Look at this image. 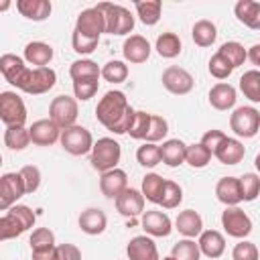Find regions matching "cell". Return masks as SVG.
<instances>
[{
	"label": "cell",
	"mask_w": 260,
	"mask_h": 260,
	"mask_svg": "<svg viewBox=\"0 0 260 260\" xmlns=\"http://www.w3.org/2000/svg\"><path fill=\"white\" fill-rule=\"evenodd\" d=\"M225 138V134L221 132V130H207L203 136H201V144L203 146H207L209 150H211V154H213V150L219 146V142Z\"/></svg>",
	"instance_id": "cell-55"
},
{
	"label": "cell",
	"mask_w": 260,
	"mask_h": 260,
	"mask_svg": "<svg viewBox=\"0 0 260 260\" xmlns=\"http://www.w3.org/2000/svg\"><path fill=\"white\" fill-rule=\"evenodd\" d=\"M126 254L128 260H160L150 236H134L126 246Z\"/></svg>",
	"instance_id": "cell-17"
},
{
	"label": "cell",
	"mask_w": 260,
	"mask_h": 260,
	"mask_svg": "<svg viewBox=\"0 0 260 260\" xmlns=\"http://www.w3.org/2000/svg\"><path fill=\"white\" fill-rule=\"evenodd\" d=\"M16 10L28 18V20H35V22H41V20H47L51 16V2L49 0H18L16 2Z\"/></svg>",
	"instance_id": "cell-24"
},
{
	"label": "cell",
	"mask_w": 260,
	"mask_h": 260,
	"mask_svg": "<svg viewBox=\"0 0 260 260\" xmlns=\"http://www.w3.org/2000/svg\"><path fill=\"white\" fill-rule=\"evenodd\" d=\"M181 201H183V189H181V185L175 183V181H169V179H167L165 189H162L160 205H162L165 209H175V207H179Z\"/></svg>",
	"instance_id": "cell-44"
},
{
	"label": "cell",
	"mask_w": 260,
	"mask_h": 260,
	"mask_svg": "<svg viewBox=\"0 0 260 260\" xmlns=\"http://www.w3.org/2000/svg\"><path fill=\"white\" fill-rule=\"evenodd\" d=\"M240 185H242V199L244 201H254L260 195V175L244 173L240 177Z\"/></svg>",
	"instance_id": "cell-45"
},
{
	"label": "cell",
	"mask_w": 260,
	"mask_h": 260,
	"mask_svg": "<svg viewBox=\"0 0 260 260\" xmlns=\"http://www.w3.org/2000/svg\"><path fill=\"white\" fill-rule=\"evenodd\" d=\"M20 234H24V228L18 223L16 217H12L8 211L0 217V240L6 242V240H12V238H18Z\"/></svg>",
	"instance_id": "cell-46"
},
{
	"label": "cell",
	"mask_w": 260,
	"mask_h": 260,
	"mask_svg": "<svg viewBox=\"0 0 260 260\" xmlns=\"http://www.w3.org/2000/svg\"><path fill=\"white\" fill-rule=\"evenodd\" d=\"M221 228H223V232L228 236L238 238V240H244L252 232V219L238 205L225 207V211L221 213Z\"/></svg>",
	"instance_id": "cell-9"
},
{
	"label": "cell",
	"mask_w": 260,
	"mask_h": 260,
	"mask_svg": "<svg viewBox=\"0 0 260 260\" xmlns=\"http://www.w3.org/2000/svg\"><path fill=\"white\" fill-rule=\"evenodd\" d=\"M244 154H246L244 144H242L238 138H230V136H225V138L219 142V146L213 150V156H215L221 165H238V162H242Z\"/></svg>",
	"instance_id": "cell-19"
},
{
	"label": "cell",
	"mask_w": 260,
	"mask_h": 260,
	"mask_svg": "<svg viewBox=\"0 0 260 260\" xmlns=\"http://www.w3.org/2000/svg\"><path fill=\"white\" fill-rule=\"evenodd\" d=\"M69 75H71L73 81H79V79H100L102 77V69L91 59H77V61L71 63Z\"/></svg>",
	"instance_id": "cell-32"
},
{
	"label": "cell",
	"mask_w": 260,
	"mask_h": 260,
	"mask_svg": "<svg viewBox=\"0 0 260 260\" xmlns=\"http://www.w3.org/2000/svg\"><path fill=\"white\" fill-rule=\"evenodd\" d=\"M215 195L225 207H234V205L242 203L244 199H242L240 177H221L215 185Z\"/></svg>",
	"instance_id": "cell-18"
},
{
	"label": "cell",
	"mask_w": 260,
	"mask_h": 260,
	"mask_svg": "<svg viewBox=\"0 0 260 260\" xmlns=\"http://www.w3.org/2000/svg\"><path fill=\"white\" fill-rule=\"evenodd\" d=\"M98 43H100V39L83 37V35L77 32V30H73V35H71V47H73V51L79 53V55H89V53H93L95 47H98Z\"/></svg>",
	"instance_id": "cell-50"
},
{
	"label": "cell",
	"mask_w": 260,
	"mask_h": 260,
	"mask_svg": "<svg viewBox=\"0 0 260 260\" xmlns=\"http://www.w3.org/2000/svg\"><path fill=\"white\" fill-rule=\"evenodd\" d=\"M26 69H28V67L24 65V59L18 57V55L4 53V55L0 57V71H2L4 79H6L10 85H14V87H16V83L20 81V77L24 75Z\"/></svg>",
	"instance_id": "cell-25"
},
{
	"label": "cell",
	"mask_w": 260,
	"mask_h": 260,
	"mask_svg": "<svg viewBox=\"0 0 260 260\" xmlns=\"http://www.w3.org/2000/svg\"><path fill=\"white\" fill-rule=\"evenodd\" d=\"M254 165H256V171L260 173V152L256 154V158H254Z\"/></svg>",
	"instance_id": "cell-58"
},
{
	"label": "cell",
	"mask_w": 260,
	"mask_h": 260,
	"mask_svg": "<svg viewBox=\"0 0 260 260\" xmlns=\"http://www.w3.org/2000/svg\"><path fill=\"white\" fill-rule=\"evenodd\" d=\"M187 156V144L181 138H169L160 146V158L167 167H179L185 162Z\"/></svg>",
	"instance_id": "cell-27"
},
{
	"label": "cell",
	"mask_w": 260,
	"mask_h": 260,
	"mask_svg": "<svg viewBox=\"0 0 260 260\" xmlns=\"http://www.w3.org/2000/svg\"><path fill=\"white\" fill-rule=\"evenodd\" d=\"M53 59V47L43 41H32L24 47V61L35 67H47Z\"/></svg>",
	"instance_id": "cell-28"
},
{
	"label": "cell",
	"mask_w": 260,
	"mask_h": 260,
	"mask_svg": "<svg viewBox=\"0 0 260 260\" xmlns=\"http://www.w3.org/2000/svg\"><path fill=\"white\" fill-rule=\"evenodd\" d=\"M136 160L144 167V169H152L158 162H162L160 158V146L152 144V142H144L142 146H138L136 150Z\"/></svg>",
	"instance_id": "cell-40"
},
{
	"label": "cell",
	"mask_w": 260,
	"mask_h": 260,
	"mask_svg": "<svg viewBox=\"0 0 260 260\" xmlns=\"http://www.w3.org/2000/svg\"><path fill=\"white\" fill-rule=\"evenodd\" d=\"M75 30L81 32L83 37L100 39V35L106 32V18H104V12H102L98 6L81 10L79 16H77V20H75Z\"/></svg>",
	"instance_id": "cell-12"
},
{
	"label": "cell",
	"mask_w": 260,
	"mask_h": 260,
	"mask_svg": "<svg viewBox=\"0 0 260 260\" xmlns=\"http://www.w3.org/2000/svg\"><path fill=\"white\" fill-rule=\"evenodd\" d=\"M26 193L20 173H4L0 177V209L8 211Z\"/></svg>",
	"instance_id": "cell-10"
},
{
	"label": "cell",
	"mask_w": 260,
	"mask_h": 260,
	"mask_svg": "<svg viewBox=\"0 0 260 260\" xmlns=\"http://www.w3.org/2000/svg\"><path fill=\"white\" fill-rule=\"evenodd\" d=\"M0 120L6 128L10 126H24L26 122V106L16 91H2L0 93Z\"/></svg>",
	"instance_id": "cell-7"
},
{
	"label": "cell",
	"mask_w": 260,
	"mask_h": 260,
	"mask_svg": "<svg viewBox=\"0 0 260 260\" xmlns=\"http://www.w3.org/2000/svg\"><path fill=\"white\" fill-rule=\"evenodd\" d=\"M55 83H57V73L51 67H35V69L24 71V75L16 83V89L30 93V95H41L53 89Z\"/></svg>",
	"instance_id": "cell-3"
},
{
	"label": "cell",
	"mask_w": 260,
	"mask_h": 260,
	"mask_svg": "<svg viewBox=\"0 0 260 260\" xmlns=\"http://www.w3.org/2000/svg\"><path fill=\"white\" fill-rule=\"evenodd\" d=\"M209 73L215 77V79H228L234 71V65L221 55V53H215L211 59H209V65H207Z\"/></svg>",
	"instance_id": "cell-47"
},
{
	"label": "cell",
	"mask_w": 260,
	"mask_h": 260,
	"mask_svg": "<svg viewBox=\"0 0 260 260\" xmlns=\"http://www.w3.org/2000/svg\"><path fill=\"white\" fill-rule=\"evenodd\" d=\"M122 53L128 63H144L150 57V43L142 35H130L124 41Z\"/></svg>",
	"instance_id": "cell-20"
},
{
	"label": "cell",
	"mask_w": 260,
	"mask_h": 260,
	"mask_svg": "<svg viewBox=\"0 0 260 260\" xmlns=\"http://www.w3.org/2000/svg\"><path fill=\"white\" fill-rule=\"evenodd\" d=\"M171 256L175 260H199L201 256V250H199V244L191 238H185V240H179L173 250H171Z\"/></svg>",
	"instance_id": "cell-38"
},
{
	"label": "cell",
	"mask_w": 260,
	"mask_h": 260,
	"mask_svg": "<svg viewBox=\"0 0 260 260\" xmlns=\"http://www.w3.org/2000/svg\"><path fill=\"white\" fill-rule=\"evenodd\" d=\"M217 53H221V55L234 65V69L240 67V65H244V61L248 59V51H246L244 45H240L238 41H228V43H223Z\"/></svg>",
	"instance_id": "cell-39"
},
{
	"label": "cell",
	"mask_w": 260,
	"mask_h": 260,
	"mask_svg": "<svg viewBox=\"0 0 260 260\" xmlns=\"http://www.w3.org/2000/svg\"><path fill=\"white\" fill-rule=\"evenodd\" d=\"M160 81H162L165 89L171 91V93H175V95H185V93H189V91L193 89V85H195L193 75H191L187 69L177 67V65L167 67V69L162 71Z\"/></svg>",
	"instance_id": "cell-11"
},
{
	"label": "cell",
	"mask_w": 260,
	"mask_h": 260,
	"mask_svg": "<svg viewBox=\"0 0 260 260\" xmlns=\"http://www.w3.org/2000/svg\"><path fill=\"white\" fill-rule=\"evenodd\" d=\"M28 244H30V252L57 248V246H55V234H53L49 228H37V230H32Z\"/></svg>",
	"instance_id": "cell-41"
},
{
	"label": "cell",
	"mask_w": 260,
	"mask_h": 260,
	"mask_svg": "<svg viewBox=\"0 0 260 260\" xmlns=\"http://www.w3.org/2000/svg\"><path fill=\"white\" fill-rule=\"evenodd\" d=\"M134 8H136V14H138L140 22L146 24V26H154V24L160 20V10H162L160 0H144V2H136Z\"/></svg>",
	"instance_id": "cell-34"
},
{
	"label": "cell",
	"mask_w": 260,
	"mask_h": 260,
	"mask_svg": "<svg viewBox=\"0 0 260 260\" xmlns=\"http://www.w3.org/2000/svg\"><path fill=\"white\" fill-rule=\"evenodd\" d=\"M8 213L18 219V223L24 228V232L35 225V219H37V217H35V211H32L28 205H12V207L8 209Z\"/></svg>",
	"instance_id": "cell-53"
},
{
	"label": "cell",
	"mask_w": 260,
	"mask_h": 260,
	"mask_svg": "<svg viewBox=\"0 0 260 260\" xmlns=\"http://www.w3.org/2000/svg\"><path fill=\"white\" fill-rule=\"evenodd\" d=\"M106 225H108V217H106V213L100 207H87L79 215V228L87 236H100V234H104Z\"/></svg>",
	"instance_id": "cell-22"
},
{
	"label": "cell",
	"mask_w": 260,
	"mask_h": 260,
	"mask_svg": "<svg viewBox=\"0 0 260 260\" xmlns=\"http://www.w3.org/2000/svg\"><path fill=\"white\" fill-rule=\"evenodd\" d=\"M126 189H128V175H126V171L112 169L108 173H102V179H100V191H102V195H106L108 199H116Z\"/></svg>",
	"instance_id": "cell-16"
},
{
	"label": "cell",
	"mask_w": 260,
	"mask_h": 260,
	"mask_svg": "<svg viewBox=\"0 0 260 260\" xmlns=\"http://www.w3.org/2000/svg\"><path fill=\"white\" fill-rule=\"evenodd\" d=\"M98 85H100V79H79V81H73V93H75V100H79V102H87L89 98L95 95Z\"/></svg>",
	"instance_id": "cell-48"
},
{
	"label": "cell",
	"mask_w": 260,
	"mask_h": 260,
	"mask_svg": "<svg viewBox=\"0 0 260 260\" xmlns=\"http://www.w3.org/2000/svg\"><path fill=\"white\" fill-rule=\"evenodd\" d=\"M175 228L179 230V234H183L185 238H195V236H201L203 232V219L201 215L195 211V209H185L177 215L175 219Z\"/></svg>",
	"instance_id": "cell-26"
},
{
	"label": "cell",
	"mask_w": 260,
	"mask_h": 260,
	"mask_svg": "<svg viewBox=\"0 0 260 260\" xmlns=\"http://www.w3.org/2000/svg\"><path fill=\"white\" fill-rule=\"evenodd\" d=\"M191 37H193L195 45H199V47H211L215 43V39H217V28H215V24L211 20L203 18V20H197L193 24Z\"/></svg>",
	"instance_id": "cell-30"
},
{
	"label": "cell",
	"mask_w": 260,
	"mask_h": 260,
	"mask_svg": "<svg viewBox=\"0 0 260 260\" xmlns=\"http://www.w3.org/2000/svg\"><path fill=\"white\" fill-rule=\"evenodd\" d=\"M154 49H156V53L160 57L173 59V57H177L181 53V39L175 32H162V35H158Z\"/></svg>",
	"instance_id": "cell-36"
},
{
	"label": "cell",
	"mask_w": 260,
	"mask_h": 260,
	"mask_svg": "<svg viewBox=\"0 0 260 260\" xmlns=\"http://www.w3.org/2000/svg\"><path fill=\"white\" fill-rule=\"evenodd\" d=\"M236 100H238L236 87L230 85V83H225V81H219V83H215L209 89V104H211V108H215L219 112H225V110L234 108L236 106Z\"/></svg>",
	"instance_id": "cell-21"
},
{
	"label": "cell",
	"mask_w": 260,
	"mask_h": 260,
	"mask_svg": "<svg viewBox=\"0 0 260 260\" xmlns=\"http://www.w3.org/2000/svg\"><path fill=\"white\" fill-rule=\"evenodd\" d=\"M211 150L207 146H203L201 142H195V144H187V156H185V162L191 165L193 169H203L209 165L211 160Z\"/></svg>",
	"instance_id": "cell-37"
},
{
	"label": "cell",
	"mask_w": 260,
	"mask_h": 260,
	"mask_svg": "<svg viewBox=\"0 0 260 260\" xmlns=\"http://www.w3.org/2000/svg\"><path fill=\"white\" fill-rule=\"evenodd\" d=\"M136 110L128 104V98L120 89H110L95 106V118L114 134H128Z\"/></svg>",
	"instance_id": "cell-1"
},
{
	"label": "cell",
	"mask_w": 260,
	"mask_h": 260,
	"mask_svg": "<svg viewBox=\"0 0 260 260\" xmlns=\"http://www.w3.org/2000/svg\"><path fill=\"white\" fill-rule=\"evenodd\" d=\"M32 260H59V258H57V248L32 252Z\"/></svg>",
	"instance_id": "cell-56"
},
{
	"label": "cell",
	"mask_w": 260,
	"mask_h": 260,
	"mask_svg": "<svg viewBox=\"0 0 260 260\" xmlns=\"http://www.w3.org/2000/svg\"><path fill=\"white\" fill-rule=\"evenodd\" d=\"M57 258L59 260H81V252L75 244H59L57 246Z\"/></svg>",
	"instance_id": "cell-54"
},
{
	"label": "cell",
	"mask_w": 260,
	"mask_h": 260,
	"mask_svg": "<svg viewBox=\"0 0 260 260\" xmlns=\"http://www.w3.org/2000/svg\"><path fill=\"white\" fill-rule=\"evenodd\" d=\"M240 91L254 104H260V69L244 71L240 77Z\"/></svg>",
	"instance_id": "cell-33"
},
{
	"label": "cell",
	"mask_w": 260,
	"mask_h": 260,
	"mask_svg": "<svg viewBox=\"0 0 260 260\" xmlns=\"http://www.w3.org/2000/svg\"><path fill=\"white\" fill-rule=\"evenodd\" d=\"M102 77H104L106 81H110V83H122V81H126V77H128V65H126L124 61H118V59L108 61V63L102 67Z\"/></svg>",
	"instance_id": "cell-42"
},
{
	"label": "cell",
	"mask_w": 260,
	"mask_h": 260,
	"mask_svg": "<svg viewBox=\"0 0 260 260\" xmlns=\"http://www.w3.org/2000/svg\"><path fill=\"white\" fill-rule=\"evenodd\" d=\"M18 173H20V177H22V181H24L26 193H35V191L39 189V185H41V171H39V167H35V165H24Z\"/></svg>",
	"instance_id": "cell-51"
},
{
	"label": "cell",
	"mask_w": 260,
	"mask_h": 260,
	"mask_svg": "<svg viewBox=\"0 0 260 260\" xmlns=\"http://www.w3.org/2000/svg\"><path fill=\"white\" fill-rule=\"evenodd\" d=\"M61 146L73 154V156H83L87 152H91L93 148V138H91V132L83 126H69L65 130H61Z\"/></svg>",
	"instance_id": "cell-8"
},
{
	"label": "cell",
	"mask_w": 260,
	"mask_h": 260,
	"mask_svg": "<svg viewBox=\"0 0 260 260\" xmlns=\"http://www.w3.org/2000/svg\"><path fill=\"white\" fill-rule=\"evenodd\" d=\"M120 156H122L120 144H118L114 138L104 136V138H98V142H93L89 162H91V167H93L95 171L108 173V171H112V169H118Z\"/></svg>",
	"instance_id": "cell-2"
},
{
	"label": "cell",
	"mask_w": 260,
	"mask_h": 260,
	"mask_svg": "<svg viewBox=\"0 0 260 260\" xmlns=\"http://www.w3.org/2000/svg\"><path fill=\"white\" fill-rule=\"evenodd\" d=\"M167 132H169L167 120H165L162 116H158V114H152V116H150V130H148V134H146V142L156 144L158 140H162V138L167 136Z\"/></svg>",
	"instance_id": "cell-49"
},
{
	"label": "cell",
	"mask_w": 260,
	"mask_h": 260,
	"mask_svg": "<svg viewBox=\"0 0 260 260\" xmlns=\"http://www.w3.org/2000/svg\"><path fill=\"white\" fill-rule=\"evenodd\" d=\"M116 209H118L120 215L130 217V219L142 215L144 213V195H142V191L128 187L120 197H116Z\"/></svg>",
	"instance_id": "cell-15"
},
{
	"label": "cell",
	"mask_w": 260,
	"mask_h": 260,
	"mask_svg": "<svg viewBox=\"0 0 260 260\" xmlns=\"http://www.w3.org/2000/svg\"><path fill=\"white\" fill-rule=\"evenodd\" d=\"M160 260H175L173 256H165V258H160Z\"/></svg>",
	"instance_id": "cell-59"
},
{
	"label": "cell",
	"mask_w": 260,
	"mask_h": 260,
	"mask_svg": "<svg viewBox=\"0 0 260 260\" xmlns=\"http://www.w3.org/2000/svg\"><path fill=\"white\" fill-rule=\"evenodd\" d=\"M230 128L240 138H252L260 130V112L254 106H240L230 116Z\"/></svg>",
	"instance_id": "cell-5"
},
{
	"label": "cell",
	"mask_w": 260,
	"mask_h": 260,
	"mask_svg": "<svg viewBox=\"0 0 260 260\" xmlns=\"http://www.w3.org/2000/svg\"><path fill=\"white\" fill-rule=\"evenodd\" d=\"M197 244L201 254L207 258H219L225 252V238L217 230H203Z\"/></svg>",
	"instance_id": "cell-23"
},
{
	"label": "cell",
	"mask_w": 260,
	"mask_h": 260,
	"mask_svg": "<svg viewBox=\"0 0 260 260\" xmlns=\"http://www.w3.org/2000/svg\"><path fill=\"white\" fill-rule=\"evenodd\" d=\"M79 116V108H77V100L71 98V95H57L51 100L49 104V118L61 128H69V126H75V120Z\"/></svg>",
	"instance_id": "cell-6"
},
{
	"label": "cell",
	"mask_w": 260,
	"mask_h": 260,
	"mask_svg": "<svg viewBox=\"0 0 260 260\" xmlns=\"http://www.w3.org/2000/svg\"><path fill=\"white\" fill-rule=\"evenodd\" d=\"M28 132H30V142L37 146H51L57 140H61V128L51 118H43V120L32 122Z\"/></svg>",
	"instance_id": "cell-13"
},
{
	"label": "cell",
	"mask_w": 260,
	"mask_h": 260,
	"mask_svg": "<svg viewBox=\"0 0 260 260\" xmlns=\"http://www.w3.org/2000/svg\"><path fill=\"white\" fill-rule=\"evenodd\" d=\"M165 183H167V179H162V177L156 175V173H148V175H144V179H142V195H144V199L150 201V203L160 205Z\"/></svg>",
	"instance_id": "cell-31"
},
{
	"label": "cell",
	"mask_w": 260,
	"mask_h": 260,
	"mask_svg": "<svg viewBox=\"0 0 260 260\" xmlns=\"http://www.w3.org/2000/svg\"><path fill=\"white\" fill-rule=\"evenodd\" d=\"M4 144L10 150H24L30 144V132L24 126H10L4 130Z\"/></svg>",
	"instance_id": "cell-35"
},
{
	"label": "cell",
	"mask_w": 260,
	"mask_h": 260,
	"mask_svg": "<svg viewBox=\"0 0 260 260\" xmlns=\"http://www.w3.org/2000/svg\"><path fill=\"white\" fill-rule=\"evenodd\" d=\"M98 8L104 12L108 35H128V32H132L134 16L126 6L112 4V2H100Z\"/></svg>",
	"instance_id": "cell-4"
},
{
	"label": "cell",
	"mask_w": 260,
	"mask_h": 260,
	"mask_svg": "<svg viewBox=\"0 0 260 260\" xmlns=\"http://www.w3.org/2000/svg\"><path fill=\"white\" fill-rule=\"evenodd\" d=\"M248 59L252 61V65L260 67V43H256V45H252L248 49Z\"/></svg>",
	"instance_id": "cell-57"
},
{
	"label": "cell",
	"mask_w": 260,
	"mask_h": 260,
	"mask_svg": "<svg viewBox=\"0 0 260 260\" xmlns=\"http://www.w3.org/2000/svg\"><path fill=\"white\" fill-rule=\"evenodd\" d=\"M236 18L252 30H260V2L254 0H240L234 8Z\"/></svg>",
	"instance_id": "cell-29"
},
{
	"label": "cell",
	"mask_w": 260,
	"mask_h": 260,
	"mask_svg": "<svg viewBox=\"0 0 260 260\" xmlns=\"http://www.w3.org/2000/svg\"><path fill=\"white\" fill-rule=\"evenodd\" d=\"M140 223H142V230L148 234V236H154V238H167L173 230V221L167 213L158 211V209H148L142 213L140 217Z\"/></svg>",
	"instance_id": "cell-14"
},
{
	"label": "cell",
	"mask_w": 260,
	"mask_h": 260,
	"mask_svg": "<svg viewBox=\"0 0 260 260\" xmlns=\"http://www.w3.org/2000/svg\"><path fill=\"white\" fill-rule=\"evenodd\" d=\"M232 260H260V254H258L256 244L242 240L240 244L234 246V250H232Z\"/></svg>",
	"instance_id": "cell-52"
},
{
	"label": "cell",
	"mask_w": 260,
	"mask_h": 260,
	"mask_svg": "<svg viewBox=\"0 0 260 260\" xmlns=\"http://www.w3.org/2000/svg\"><path fill=\"white\" fill-rule=\"evenodd\" d=\"M150 116L148 112H142V110H136L134 114V120H132V126L128 130L130 138H136V140H146V134L150 130Z\"/></svg>",
	"instance_id": "cell-43"
}]
</instances>
